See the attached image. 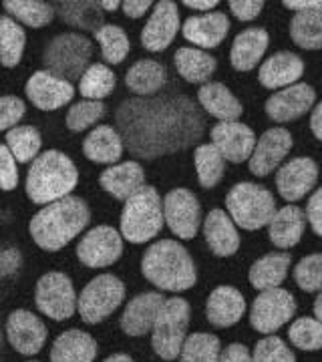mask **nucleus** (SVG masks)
<instances>
[{
    "mask_svg": "<svg viewBox=\"0 0 322 362\" xmlns=\"http://www.w3.org/2000/svg\"><path fill=\"white\" fill-rule=\"evenodd\" d=\"M270 37L264 28L258 26H250L242 30L232 42L230 49V63L236 71H252L262 61L264 52L268 49Z\"/></svg>",
    "mask_w": 322,
    "mask_h": 362,
    "instance_id": "nucleus-27",
    "label": "nucleus"
},
{
    "mask_svg": "<svg viewBox=\"0 0 322 362\" xmlns=\"http://www.w3.org/2000/svg\"><path fill=\"white\" fill-rule=\"evenodd\" d=\"M183 6H188L192 11H200V13H209L212 8L218 6V0H206V2H202V0H183Z\"/></svg>",
    "mask_w": 322,
    "mask_h": 362,
    "instance_id": "nucleus-57",
    "label": "nucleus"
},
{
    "mask_svg": "<svg viewBox=\"0 0 322 362\" xmlns=\"http://www.w3.org/2000/svg\"><path fill=\"white\" fill-rule=\"evenodd\" d=\"M180 11L178 4L171 0L157 2L149 21L142 30V45L149 52H161L173 42L180 33Z\"/></svg>",
    "mask_w": 322,
    "mask_h": 362,
    "instance_id": "nucleus-17",
    "label": "nucleus"
},
{
    "mask_svg": "<svg viewBox=\"0 0 322 362\" xmlns=\"http://www.w3.org/2000/svg\"><path fill=\"white\" fill-rule=\"evenodd\" d=\"M166 298L159 292H143L137 294L133 300H129L125 310L121 314V330L127 337L139 338L149 334V330L154 328L155 318L161 310Z\"/></svg>",
    "mask_w": 322,
    "mask_h": 362,
    "instance_id": "nucleus-21",
    "label": "nucleus"
},
{
    "mask_svg": "<svg viewBox=\"0 0 322 362\" xmlns=\"http://www.w3.org/2000/svg\"><path fill=\"white\" fill-rule=\"evenodd\" d=\"M125 300V284L113 274L93 278L77 296V312L85 324L107 320Z\"/></svg>",
    "mask_w": 322,
    "mask_h": 362,
    "instance_id": "nucleus-9",
    "label": "nucleus"
},
{
    "mask_svg": "<svg viewBox=\"0 0 322 362\" xmlns=\"http://www.w3.org/2000/svg\"><path fill=\"white\" fill-rule=\"evenodd\" d=\"M226 207L234 223L248 232L268 226L276 214V202L270 189L250 181L234 185L226 195Z\"/></svg>",
    "mask_w": 322,
    "mask_h": 362,
    "instance_id": "nucleus-6",
    "label": "nucleus"
},
{
    "mask_svg": "<svg viewBox=\"0 0 322 362\" xmlns=\"http://www.w3.org/2000/svg\"><path fill=\"white\" fill-rule=\"evenodd\" d=\"M163 223V202L151 185H143L131 195L121 211V235L131 244L154 240Z\"/></svg>",
    "mask_w": 322,
    "mask_h": 362,
    "instance_id": "nucleus-5",
    "label": "nucleus"
},
{
    "mask_svg": "<svg viewBox=\"0 0 322 362\" xmlns=\"http://www.w3.org/2000/svg\"><path fill=\"white\" fill-rule=\"evenodd\" d=\"M219 362H252V352L244 344L234 342V344L222 350Z\"/></svg>",
    "mask_w": 322,
    "mask_h": 362,
    "instance_id": "nucleus-53",
    "label": "nucleus"
},
{
    "mask_svg": "<svg viewBox=\"0 0 322 362\" xmlns=\"http://www.w3.org/2000/svg\"><path fill=\"white\" fill-rule=\"evenodd\" d=\"M197 101L202 109L219 121H236L242 117V103L224 83H206L197 90Z\"/></svg>",
    "mask_w": 322,
    "mask_h": 362,
    "instance_id": "nucleus-32",
    "label": "nucleus"
},
{
    "mask_svg": "<svg viewBox=\"0 0 322 362\" xmlns=\"http://www.w3.org/2000/svg\"><path fill=\"white\" fill-rule=\"evenodd\" d=\"M18 185V168L16 159L8 151L4 143H0V189L2 192H13Z\"/></svg>",
    "mask_w": 322,
    "mask_h": 362,
    "instance_id": "nucleus-49",
    "label": "nucleus"
},
{
    "mask_svg": "<svg viewBox=\"0 0 322 362\" xmlns=\"http://www.w3.org/2000/svg\"><path fill=\"white\" fill-rule=\"evenodd\" d=\"M288 338L298 350H322V322L316 318H297L288 328Z\"/></svg>",
    "mask_w": 322,
    "mask_h": 362,
    "instance_id": "nucleus-45",
    "label": "nucleus"
},
{
    "mask_svg": "<svg viewBox=\"0 0 322 362\" xmlns=\"http://www.w3.org/2000/svg\"><path fill=\"white\" fill-rule=\"evenodd\" d=\"M121 6H123L125 16H129V18H142L143 14L149 13L151 2L149 0H125V2H121Z\"/></svg>",
    "mask_w": 322,
    "mask_h": 362,
    "instance_id": "nucleus-54",
    "label": "nucleus"
},
{
    "mask_svg": "<svg viewBox=\"0 0 322 362\" xmlns=\"http://www.w3.org/2000/svg\"><path fill=\"white\" fill-rule=\"evenodd\" d=\"M192 306L183 298H168L151 328V346L163 361H176L188 338Z\"/></svg>",
    "mask_w": 322,
    "mask_h": 362,
    "instance_id": "nucleus-8",
    "label": "nucleus"
},
{
    "mask_svg": "<svg viewBox=\"0 0 322 362\" xmlns=\"http://www.w3.org/2000/svg\"><path fill=\"white\" fill-rule=\"evenodd\" d=\"M292 264V258L288 252H270L266 256L256 259L250 268V284L256 290L264 292V290H272V288H280L286 276H288V268Z\"/></svg>",
    "mask_w": 322,
    "mask_h": 362,
    "instance_id": "nucleus-33",
    "label": "nucleus"
},
{
    "mask_svg": "<svg viewBox=\"0 0 322 362\" xmlns=\"http://www.w3.org/2000/svg\"><path fill=\"white\" fill-rule=\"evenodd\" d=\"M35 304L47 318L63 322L77 310V292L64 272L42 274L35 288Z\"/></svg>",
    "mask_w": 322,
    "mask_h": 362,
    "instance_id": "nucleus-10",
    "label": "nucleus"
},
{
    "mask_svg": "<svg viewBox=\"0 0 322 362\" xmlns=\"http://www.w3.org/2000/svg\"><path fill=\"white\" fill-rule=\"evenodd\" d=\"M115 73L103 63H91L89 69L79 78V93L83 99L103 101L115 89Z\"/></svg>",
    "mask_w": 322,
    "mask_h": 362,
    "instance_id": "nucleus-40",
    "label": "nucleus"
},
{
    "mask_svg": "<svg viewBox=\"0 0 322 362\" xmlns=\"http://www.w3.org/2000/svg\"><path fill=\"white\" fill-rule=\"evenodd\" d=\"M284 6L294 13H322V0H286Z\"/></svg>",
    "mask_w": 322,
    "mask_h": 362,
    "instance_id": "nucleus-55",
    "label": "nucleus"
},
{
    "mask_svg": "<svg viewBox=\"0 0 322 362\" xmlns=\"http://www.w3.org/2000/svg\"><path fill=\"white\" fill-rule=\"evenodd\" d=\"M316 90L306 83H297L292 87L276 90L270 99L266 101V113L276 123H290L297 121L302 115H306L314 107Z\"/></svg>",
    "mask_w": 322,
    "mask_h": 362,
    "instance_id": "nucleus-20",
    "label": "nucleus"
},
{
    "mask_svg": "<svg viewBox=\"0 0 322 362\" xmlns=\"http://www.w3.org/2000/svg\"><path fill=\"white\" fill-rule=\"evenodd\" d=\"M2 8L18 25L30 26V28L49 26L54 18V14H57L54 13V4L42 2V0H4Z\"/></svg>",
    "mask_w": 322,
    "mask_h": 362,
    "instance_id": "nucleus-36",
    "label": "nucleus"
},
{
    "mask_svg": "<svg viewBox=\"0 0 322 362\" xmlns=\"http://www.w3.org/2000/svg\"><path fill=\"white\" fill-rule=\"evenodd\" d=\"M23 266V254L14 246H0V280L14 276Z\"/></svg>",
    "mask_w": 322,
    "mask_h": 362,
    "instance_id": "nucleus-50",
    "label": "nucleus"
},
{
    "mask_svg": "<svg viewBox=\"0 0 322 362\" xmlns=\"http://www.w3.org/2000/svg\"><path fill=\"white\" fill-rule=\"evenodd\" d=\"M306 221L312 232L322 238V187H318L306 204Z\"/></svg>",
    "mask_w": 322,
    "mask_h": 362,
    "instance_id": "nucleus-52",
    "label": "nucleus"
},
{
    "mask_svg": "<svg viewBox=\"0 0 322 362\" xmlns=\"http://www.w3.org/2000/svg\"><path fill=\"white\" fill-rule=\"evenodd\" d=\"M4 330H6L8 344L23 356L39 354L49 338V330H47L45 322L37 314H33L30 310H23V308L8 314Z\"/></svg>",
    "mask_w": 322,
    "mask_h": 362,
    "instance_id": "nucleus-14",
    "label": "nucleus"
},
{
    "mask_svg": "<svg viewBox=\"0 0 322 362\" xmlns=\"http://www.w3.org/2000/svg\"><path fill=\"white\" fill-rule=\"evenodd\" d=\"M54 13H59L63 23L75 26L79 30L97 33L105 25L103 11L99 2L93 0H63L54 4Z\"/></svg>",
    "mask_w": 322,
    "mask_h": 362,
    "instance_id": "nucleus-35",
    "label": "nucleus"
},
{
    "mask_svg": "<svg viewBox=\"0 0 322 362\" xmlns=\"http://www.w3.org/2000/svg\"><path fill=\"white\" fill-rule=\"evenodd\" d=\"M304 230H306V214L298 206H286L278 209L268 223L270 242L280 250L297 246L302 240Z\"/></svg>",
    "mask_w": 322,
    "mask_h": 362,
    "instance_id": "nucleus-30",
    "label": "nucleus"
},
{
    "mask_svg": "<svg viewBox=\"0 0 322 362\" xmlns=\"http://www.w3.org/2000/svg\"><path fill=\"white\" fill-rule=\"evenodd\" d=\"M25 93L26 99L40 111H57L73 101L75 87L67 78L57 77L45 69L30 75L26 81Z\"/></svg>",
    "mask_w": 322,
    "mask_h": 362,
    "instance_id": "nucleus-15",
    "label": "nucleus"
},
{
    "mask_svg": "<svg viewBox=\"0 0 322 362\" xmlns=\"http://www.w3.org/2000/svg\"><path fill=\"white\" fill-rule=\"evenodd\" d=\"M209 137L222 157L232 163H242L250 159L256 147L254 131L240 121H219L218 125L212 127Z\"/></svg>",
    "mask_w": 322,
    "mask_h": 362,
    "instance_id": "nucleus-16",
    "label": "nucleus"
},
{
    "mask_svg": "<svg viewBox=\"0 0 322 362\" xmlns=\"http://www.w3.org/2000/svg\"><path fill=\"white\" fill-rule=\"evenodd\" d=\"M292 135L284 127H272L256 141V147L250 157V171L256 177H266L274 169L280 168L286 156L292 149Z\"/></svg>",
    "mask_w": 322,
    "mask_h": 362,
    "instance_id": "nucleus-18",
    "label": "nucleus"
},
{
    "mask_svg": "<svg viewBox=\"0 0 322 362\" xmlns=\"http://www.w3.org/2000/svg\"><path fill=\"white\" fill-rule=\"evenodd\" d=\"M262 8H264V2L262 0H232L230 2V11L242 23L254 21L258 14L262 13Z\"/></svg>",
    "mask_w": 322,
    "mask_h": 362,
    "instance_id": "nucleus-51",
    "label": "nucleus"
},
{
    "mask_svg": "<svg viewBox=\"0 0 322 362\" xmlns=\"http://www.w3.org/2000/svg\"><path fill=\"white\" fill-rule=\"evenodd\" d=\"M168 83V71L154 59H142L129 66L125 73L127 89L137 97H155Z\"/></svg>",
    "mask_w": 322,
    "mask_h": 362,
    "instance_id": "nucleus-31",
    "label": "nucleus"
},
{
    "mask_svg": "<svg viewBox=\"0 0 322 362\" xmlns=\"http://www.w3.org/2000/svg\"><path fill=\"white\" fill-rule=\"evenodd\" d=\"M310 129L314 133V137L322 141V101L318 105H314L312 115H310Z\"/></svg>",
    "mask_w": 322,
    "mask_h": 362,
    "instance_id": "nucleus-56",
    "label": "nucleus"
},
{
    "mask_svg": "<svg viewBox=\"0 0 322 362\" xmlns=\"http://www.w3.org/2000/svg\"><path fill=\"white\" fill-rule=\"evenodd\" d=\"M95 40L101 47V54L109 65H121L129 54L127 33L117 25H103L95 33Z\"/></svg>",
    "mask_w": 322,
    "mask_h": 362,
    "instance_id": "nucleus-43",
    "label": "nucleus"
},
{
    "mask_svg": "<svg viewBox=\"0 0 322 362\" xmlns=\"http://www.w3.org/2000/svg\"><path fill=\"white\" fill-rule=\"evenodd\" d=\"M107 113L103 101H89V99H83L77 101L69 107L67 117H64V123H67V129L73 131V133H81V131L89 129L93 125H97Z\"/></svg>",
    "mask_w": 322,
    "mask_h": 362,
    "instance_id": "nucleus-44",
    "label": "nucleus"
},
{
    "mask_svg": "<svg viewBox=\"0 0 322 362\" xmlns=\"http://www.w3.org/2000/svg\"><path fill=\"white\" fill-rule=\"evenodd\" d=\"M163 202V220L181 240H193L202 223V207L193 192L185 187L171 189Z\"/></svg>",
    "mask_w": 322,
    "mask_h": 362,
    "instance_id": "nucleus-13",
    "label": "nucleus"
},
{
    "mask_svg": "<svg viewBox=\"0 0 322 362\" xmlns=\"http://www.w3.org/2000/svg\"><path fill=\"white\" fill-rule=\"evenodd\" d=\"M91 221V209L87 202L77 195H69L49 206H42L28 223L33 242L47 252H59L79 233L85 232Z\"/></svg>",
    "mask_w": 322,
    "mask_h": 362,
    "instance_id": "nucleus-2",
    "label": "nucleus"
},
{
    "mask_svg": "<svg viewBox=\"0 0 322 362\" xmlns=\"http://www.w3.org/2000/svg\"><path fill=\"white\" fill-rule=\"evenodd\" d=\"M142 272L147 282L166 292H185L197 282L193 258L176 240H159L145 250Z\"/></svg>",
    "mask_w": 322,
    "mask_h": 362,
    "instance_id": "nucleus-3",
    "label": "nucleus"
},
{
    "mask_svg": "<svg viewBox=\"0 0 322 362\" xmlns=\"http://www.w3.org/2000/svg\"><path fill=\"white\" fill-rule=\"evenodd\" d=\"M123 254V240L111 226H97L85 233L77 244V258L87 268L113 266Z\"/></svg>",
    "mask_w": 322,
    "mask_h": 362,
    "instance_id": "nucleus-12",
    "label": "nucleus"
},
{
    "mask_svg": "<svg viewBox=\"0 0 322 362\" xmlns=\"http://www.w3.org/2000/svg\"><path fill=\"white\" fill-rule=\"evenodd\" d=\"M246 314V300L242 292L234 286H218L206 304V316L209 324L218 328H230L242 320Z\"/></svg>",
    "mask_w": 322,
    "mask_h": 362,
    "instance_id": "nucleus-24",
    "label": "nucleus"
},
{
    "mask_svg": "<svg viewBox=\"0 0 322 362\" xmlns=\"http://www.w3.org/2000/svg\"><path fill=\"white\" fill-rule=\"evenodd\" d=\"M204 235L212 254L218 258H230L240 250V233L224 209H212L207 214L204 220Z\"/></svg>",
    "mask_w": 322,
    "mask_h": 362,
    "instance_id": "nucleus-25",
    "label": "nucleus"
},
{
    "mask_svg": "<svg viewBox=\"0 0 322 362\" xmlns=\"http://www.w3.org/2000/svg\"><path fill=\"white\" fill-rule=\"evenodd\" d=\"M294 282L304 292H322V254H310L298 262Z\"/></svg>",
    "mask_w": 322,
    "mask_h": 362,
    "instance_id": "nucleus-46",
    "label": "nucleus"
},
{
    "mask_svg": "<svg viewBox=\"0 0 322 362\" xmlns=\"http://www.w3.org/2000/svg\"><path fill=\"white\" fill-rule=\"evenodd\" d=\"M173 63L180 73L181 78H185L188 83H202L206 85L209 77L216 73L218 61L206 51L193 49V47H181L173 54Z\"/></svg>",
    "mask_w": 322,
    "mask_h": 362,
    "instance_id": "nucleus-34",
    "label": "nucleus"
},
{
    "mask_svg": "<svg viewBox=\"0 0 322 362\" xmlns=\"http://www.w3.org/2000/svg\"><path fill=\"white\" fill-rule=\"evenodd\" d=\"M26 105L16 95H2L0 97V131H11L21 123L25 117Z\"/></svg>",
    "mask_w": 322,
    "mask_h": 362,
    "instance_id": "nucleus-48",
    "label": "nucleus"
},
{
    "mask_svg": "<svg viewBox=\"0 0 322 362\" xmlns=\"http://www.w3.org/2000/svg\"><path fill=\"white\" fill-rule=\"evenodd\" d=\"M103 362H133V358L125 352H117V354H111L109 358H105Z\"/></svg>",
    "mask_w": 322,
    "mask_h": 362,
    "instance_id": "nucleus-59",
    "label": "nucleus"
},
{
    "mask_svg": "<svg viewBox=\"0 0 322 362\" xmlns=\"http://www.w3.org/2000/svg\"><path fill=\"white\" fill-rule=\"evenodd\" d=\"M314 316H316V320H321L322 322V292L318 294V298L314 300Z\"/></svg>",
    "mask_w": 322,
    "mask_h": 362,
    "instance_id": "nucleus-60",
    "label": "nucleus"
},
{
    "mask_svg": "<svg viewBox=\"0 0 322 362\" xmlns=\"http://www.w3.org/2000/svg\"><path fill=\"white\" fill-rule=\"evenodd\" d=\"M93 57V42L81 33H61L49 40L42 52L47 71L57 77L79 81L89 69Z\"/></svg>",
    "mask_w": 322,
    "mask_h": 362,
    "instance_id": "nucleus-7",
    "label": "nucleus"
},
{
    "mask_svg": "<svg viewBox=\"0 0 322 362\" xmlns=\"http://www.w3.org/2000/svg\"><path fill=\"white\" fill-rule=\"evenodd\" d=\"M181 33H183L185 40H190L200 51L216 49L230 33V18L219 11L190 16L181 25Z\"/></svg>",
    "mask_w": 322,
    "mask_h": 362,
    "instance_id": "nucleus-22",
    "label": "nucleus"
},
{
    "mask_svg": "<svg viewBox=\"0 0 322 362\" xmlns=\"http://www.w3.org/2000/svg\"><path fill=\"white\" fill-rule=\"evenodd\" d=\"M193 163H195V173L200 185L212 189L216 187L226 171V159L222 157L218 149L212 143L197 145V149L193 151Z\"/></svg>",
    "mask_w": 322,
    "mask_h": 362,
    "instance_id": "nucleus-39",
    "label": "nucleus"
},
{
    "mask_svg": "<svg viewBox=\"0 0 322 362\" xmlns=\"http://www.w3.org/2000/svg\"><path fill=\"white\" fill-rule=\"evenodd\" d=\"M26 47V33L8 14L0 16V65L14 69L23 61Z\"/></svg>",
    "mask_w": 322,
    "mask_h": 362,
    "instance_id": "nucleus-37",
    "label": "nucleus"
},
{
    "mask_svg": "<svg viewBox=\"0 0 322 362\" xmlns=\"http://www.w3.org/2000/svg\"><path fill=\"white\" fill-rule=\"evenodd\" d=\"M222 342L216 334L193 332L185 338L180 352V362H219Z\"/></svg>",
    "mask_w": 322,
    "mask_h": 362,
    "instance_id": "nucleus-42",
    "label": "nucleus"
},
{
    "mask_svg": "<svg viewBox=\"0 0 322 362\" xmlns=\"http://www.w3.org/2000/svg\"><path fill=\"white\" fill-rule=\"evenodd\" d=\"M28 362H37V361H28Z\"/></svg>",
    "mask_w": 322,
    "mask_h": 362,
    "instance_id": "nucleus-62",
    "label": "nucleus"
},
{
    "mask_svg": "<svg viewBox=\"0 0 322 362\" xmlns=\"http://www.w3.org/2000/svg\"><path fill=\"white\" fill-rule=\"evenodd\" d=\"M297 314V300L284 288L260 292L250 308V324L260 334H274Z\"/></svg>",
    "mask_w": 322,
    "mask_h": 362,
    "instance_id": "nucleus-11",
    "label": "nucleus"
},
{
    "mask_svg": "<svg viewBox=\"0 0 322 362\" xmlns=\"http://www.w3.org/2000/svg\"><path fill=\"white\" fill-rule=\"evenodd\" d=\"M79 183V169L73 159L59 149L42 151L26 173V195L37 206H49L69 197Z\"/></svg>",
    "mask_w": 322,
    "mask_h": 362,
    "instance_id": "nucleus-4",
    "label": "nucleus"
},
{
    "mask_svg": "<svg viewBox=\"0 0 322 362\" xmlns=\"http://www.w3.org/2000/svg\"><path fill=\"white\" fill-rule=\"evenodd\" d=\"M115 121L125 149L145 161L190 149L206 131L204 113L188 95L131 97L117 107Z\"/></svg>",
    "mask_w": 322,
    "mask_h": 362,
    "instance_id": "nucleus-1",
    "label": "nucleus"
},
{
    "mask_svg": "<svg viewBox=\"0 0 322 362\" xmlns=\"http://www.w3.org/2000/svg\"><path fill=\"white\" fill-rule=\"evenodd\" d=\"M99 6H101V11H107V13H115L117 8L121 6V2H119V0H101V2H99Z\"/></svg>",
    "mask_w": 322,
    "mask_h": 362,
    "instance_id": "nucleus-58",
    "label": "nucleus"
},
{
    "mask_svg": "<svg viewBox=\"0 0 322 362\" xmlns=\"http://www.w3.org/2000/svg\"><path fill=\"white\" fill-rule=\"evenodd\" d=\"M318 181V165L310 157H294L276 173L278 194L286 202H298L314 189Z\"/></svg>",
    "mask_w": 322,
    "mask_h": 362,
    "instance_id": "nucleus-19",
    "label": "nucleus"
},
{
    "mask_svg": "<svg viewBox=\"0 0 322 362\" xmlns=\"http://www.w3.org/2000/svg\"><path fill=\"white\" fill-rule=\"evenodd\" d=\"M99 183L107 194H111L119 202H127L135 192L145 185V171L137 161H123L105 169L99 177Z\"/></svg>",
    "mask_w": 322,
    "mask_h": 362,
    "instance_id": "nucleus-26",
    "label": "nucleus"
},
{
    "mask_svg": "<svg viewBox=\"0 0 322 362\" xmlns=\"http://www.w3.org/2000/svg\"><path fill=\"white\" fill-rule=\"evenodd\" d=\"M304 75V61L290 51L274 52L268 57L260 71L258 81L266 89H286L297 85V81Z\"/></svg>",
    "mask_w": 322,
    "mask_h": 362,
    "instance_id": "nucleus-23",
    "label": "nucleus"
},
{
    "mask_svg": "<svg viewBox=\"0 0 322 362\" xmlns=\"http://www.w3.org/2000/svg\"><path fill=\"white\" fill-rule=\"evenodd\" d=\"M6 147L16 159V163H33L40 156L42 137L40 131L33 125H16L6 131Z\"/></svg>",
    "mask_w": 322,
    "mask_h": 362,
    "instance_id": "nucleus-38",
    "label": "nucleus"
},
{
    "mask_svg": "<svg viewBox=\"0 0 322 362\" xmlns=\"http://www.w3.org/2000/svg\"><path fill=\"white\" fill-rule=\"evenodd\" d=\"M123 139L113 125H97L83 141V153L93 163L113 165L123 156Z\"/></svg>",
    "mask_w": 322,
    "mask_h": 362,
    "instance_id": "nucleus-28",
    "label": "nucleus"
},
{
    "mask_svg": "<svg viewBox=\"0 0 322 362\" xmlns=\"http://www.w3.org/2000/svg\"><path fill=\"white\" fill-rule=\"evenodd\" d=\"M252 362H297V356L282 338L268 334L254 346Z\"/></svg>",
    "mask_w": 322,
    "mask_h": 362,
    "instance_id": "nucleus-47",
    "label": "nucleus"
},
{
    "mask_svg": "<svg viewBox=\"0 0 322 362\" xmlns=\"http://www.w3.org/2000/svg\"><path fill=\"white\" fill-rule=\"evenodd\" d=\"M0 340H2V330H0Z\"/></svg>",
    "mask_w": 322,
    "mask_h": 362,
    "instance_id": "nucleus-61",
    "label": "nucleus"
},
{
    "mask_svg": "<svg viewBox=\"0 0 322 362\" xmlns=\"http://www.w3.org/2000/svg\"><path fill=\"white\" fill-rule=\"evenodd\" d=\"M97 342L89 332L71 328L52 342L51 362H95Z\"/></svg>",
    "mask_w": 322,
    "mask_h": 362,
    "instance_id": "nucleus-29",
    "label": "nucleus"
},
{
    "mask_svg": "<svg viewBox=\"0 0 322 362\" xmlns=\"http://www.w3.org/2000/svg\"><path fill=\"white\" fill-rule=\"evenodd\" d=\"M290 37L304 51L322 49V13H297L290 21Z\"/></svg>",
    "mask_w": 322,
    "mask_h": 362,
    "instance_id": "nucleus-41",
    "label": "nucleus"
}]
</instances>
